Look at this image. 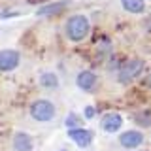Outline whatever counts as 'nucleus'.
Returning a JSON list of instances; mask_svg holds the SVG:
<instances>
[{
	"mask_svg": "<svg viewBox=\"0 0 151 151\" xmlns=\"http://www.w3.org/2000/svg\"><path fill=\"white\" fill-rule=\"evenodd\" d=\"M100 127H102L104 132L113 134V132L121 130V127H123V117L119 115V113H115V111H110V113H106V115L100 119Z\"/></svg>",
	"mask_w": 151,
	"mask_h": 151,
	"instance_id": "obj_7",
	"label": "nucleus"
},
{
	"mask_svg": "<svg viewBox=\"0 0 151 151\" xmlns=\"http://www.w3.org/2000/svg\"><path fill=\"white\" fill-rule=\"evenodd\" d=\"M64 125L68 127V129H78V127H81V119H79L76 113H68V117H66Z\"/></svg>",
	"mask_w": 151,
	"mask_h": 151,
	"instance_id": "obj_14",
	"label": "nucleus"
},
{
	"mask_svg": "<svg viewBox=\"0 0 151 151\" xmlns=\"http://www.w3.org/2000/svg\"><path fill=\"white\" fill-rule=\"evenodd\" d=\"M63 151H66V149H63Z\"/></svg>",
	"mask_w": 151,
	"mask_h": 151,
	"instance_id": "obj_17",
	"label": "nucleus"
},
{
	"mask_svg": "<svg viewBox=\"0 0 151 151\" xmlns=\"http://www.w3.org/2000/svg\"><path fill=\"white\" fill-rule=\"evenodd\" d=\"M40 85L45 89H55L59 85V79H57V74L53 72H44L40 76Z\"/></svg>",
	"mask_w": 151,
	"mask_h": 151,
	"instance_id": "obj_12",
	"label": "nucleus"
},
{
	"mask_svg": "<svg viewBox=\"0 0 151 151\" xmlns=\"http://www.w3.org/2000/svg\"><path fill=\"white\" fill-rule=\"evenodd\" d=\"M68 8V0H59V2H51V4H45V6H42V8H38V12H36V15H40V17H51V15H57V13H60V12H64V9Z\"/></svg>",
	"mask_w": 151,
	"mask_h": 151,
	"instance_id": "obj_10",
	"label": "nucleus"
},
{
	"mask_svg": "<svg viewBox=\"0 0 151 151\" xmlns=\"http://www.w3.org/2000/svg\"><path fill=\"white\" fill-rule=\"evenodd\" d=\"M145 85H147V87L151 89V74L147 76V78H145Z\"/></svg>",
	"mask_w": 151,
	"mask_h": 151,
	"instance_id": "obj_16",
	"label": "nucleus"
},
{
	"mask_svg": "<svg viewBox=\"0 0 151 151\" xmlns=\"http://www.w3.org/2000/svg\"><path fill=\"white\" fill-rule=\"evenodd\" d=\"M134 121L140 127H149L151 125V110H142L134 115Z\"/></svg>",
	"mask_w": 151,
	"mask_h": 151,
	"instance_id": "obj_13",
	"label": "nucleus"
},
{
	"mask_svg": "<svg viewBox=\"0 0 151 151\" xmlns=\"http://www.w3.org/2000/svg\"><path fill=\"white\" fill-rule=\"evenodd\" d=\"M12 147H13V151H32L34 149V140L27 132H15Z\"/></svg>",
	"mask_w": 151,
	"mask_h": 151,
	"instance_id": "obj_9",
	"label": "nucleus"
},
{
	"mask_svg": "<svg viewBox=\"0 0 151 151\" xmlns=\"http://www.w3.org/2000/svg\"><path fill=\"white\" fill-rule=\"evenodd\" d=\"M76 83H78V87L81 91L91 93V91H94V87L98 83V76L94 72H91V70H81L78 74V78H76Z\"/></svg>",
	"mask_w": 151,
	"mask_h": 151,
	"instance_id": "obj_8",
	"label": "nucleus"
},
{
	"mask_svg": "<svg viewBox=\"0 0 151 151\" xmlns=\"http://www.w3.org/2000/svg\"><path fill=\"white\" fill-rule=\"evenodd\" d=\"M121 6L123 9H127L129 13H144L145 12V0H121Z\"/></svg>",
	"mask_w": 151,
	"mask_h": 151,
	"instance_id": "obj_11",
	"label": "nucleus"
},
{
	"mask_svg": "<svg viewBox=\"0 0 151 151\" xmlns=\"http://www.w3.org/2000/svg\"><path fill=\"white\" fill-rule=\"evenodd\" d=\"M83 115H85V119H93V117L96 115V110H94V106H87V108H85V111H83Z\"/></svg>",
	"mask_w": 151,
	"mask_h": 151,
	"instance_id": "obj_15",
	"label": "nucleus"
},
{
	"mask_svg": "<svg viewBox=\"0 0 151 151\" xmlns=\"http://www.w3.org/2000/svg\"><path fill=\"white\" fill-rule=\"evenodd\" d=\"M21 63V55L17 49H2L0 51V72H12Z\"/></svg>",
	"mask_w": 151,
	"mask_h": 151,
	"instance_id": "obj_4",
	"label": "nucleus"
},
{
	"mask_svg": "<svg viewBox=\"0 0 151 151\" xmlns=\"http://www.w3.org/2000/svg\"><path fill=\"white\" fill-rule=\"evenodd\" d=\"M68 138L72 140L76 145H79V147H89L93 138H94V134H93V130H89V129L78 127V129H68Z\"/></svg>",
	"mask_w": 151,
	"mask_h": 151,
	"instance_id": "obj_5",
	"label": "nucleus"
},
{
	"mask_svg": "<svg viewBox=\"0 0 151 151\" xmlns=\"http://www.w3.org/2000/svg\"><path fill=\"white\" fill-rule=\"evenodd\" d=\"M142 72H144V60L130 59V60H127V63L121 64L119 72H117V79H119V83H130L132 79H136Z\"/></svg>",
	"mask_w": 151,
	"mask_h": 151,
	"instance_id": "obj_3",
	"label": "nucleus"
},
{
	"mask_svg": "<svg viewBox=\"0 0 151 151\" xmlns=\"http://www.w3.org/2000/svg\"><path fill=\"white\" fill-rule=\"evenodd\" d=\"M64 32H66V38L74 44H79L83 42L85 38L89 36L91 32V23H89L87 15L83 13H76L66 21V27H64Z\"/></svg>",
	"mask_w": 151,
	"mask_h": 151,
	"instance_id": "obj_1",
	"label": "nucleus"
},
{
	"mask_svg": "<svg viewBox=\"0 0 151 151\" xmlns=\"http://www.w3.org/2000/svg\"><path fill=\"white\" fill-rule=\"evenodd\" d=\"M119 144L125 149H136L144 144V134L140 130H125L119 136Z\"/></svg>",
	"mask_w": 151,
	"mask_h": 151,
	"instance_id": "obj_6",
	"label": "nucleus"
},
{
	"mask_svg": "<svg viewBox=\"0 0 151 151\" xmlns=\"http://www.w3.org/2000/svg\"><path fill=\"white\" fill-rule=\"evenodd\" d=\"M30 111V117L34 121H40V123H47L55 117V104L47 98H40V100H34L28 108Z\"/></svg>",
	"mask_w": 151,
	"mask_h": 151,
	"instance_id": "obj_2",
	"label": "nucleus"
}]
</instances>
